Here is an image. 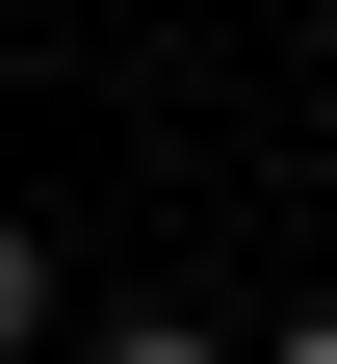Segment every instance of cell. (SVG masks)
<instances>
[{
    "label": "cell",
    "mask_w": 337,
    "mask_h": 364,
    "mask_svg": "<svg viewBox=\"0 0 337 364\" xmlns=\"http://www.w3.org/2000/svg\"><path fill=\"white\" fill-rule=\"evenodd\" d=\"M78 364H233V338H182V312H130V338H78Z\"/></svg>",
    "instance_id": "cell-1"
},
{
    "label": "cell",
    "mask_w": 337,
    "mask_h": 364,
    "mask_svg": "<svg viewBox=\"0 0 337 364\" xmlns=\"http://www.w3.org/2000/svg\"><path fill=\"white\" fill-rule=\"evenodd\" d=\"M26 312H53V260H26V235H0V364H26Z\"/></svg>",
    "instance_id": "cell-2"
},
{
    "label": "cell",
    "mask_w": 337,
    "mask_h": 364,
    "mask_svg": "<svg viewBox=\"0 0 337 364\" xmlns=\"http://www.w3.org/2000/svg\"><path fill=\"white\" fill-rule=\"evenodd\" d=\"M260 364H337V312H285V338H260Z\"/></svg>",
    "instance_id": "cell-3"
}]
</instances>
